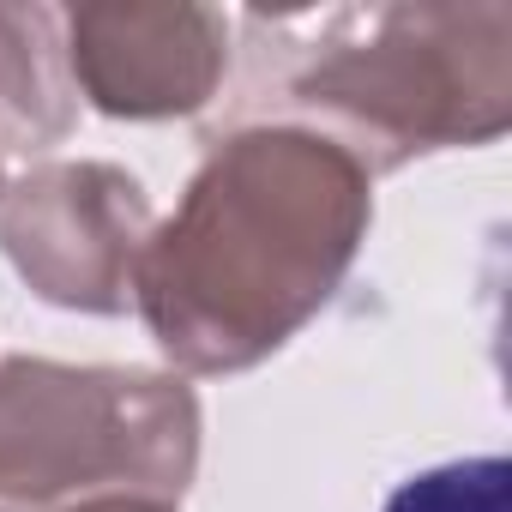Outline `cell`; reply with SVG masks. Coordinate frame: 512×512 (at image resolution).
Wrapping results in <instances>:
<instances>
[{
    "label": "cell",
    "instance_id": "6da1fadb",
    "mask_svg": "<svg viewBox=\"0 0 512 512\" xmlns=\"http://www.w3.org/2000/svg\"><path fill=\"white\" fill-rule=\"evenodd\" d=\"M374 223V175L296 121L217 133L151 229L133 308L175 374H247L344 290Z\"/></svg>",
    "mask_w": 512,
    "mask_h": 512
},
{
    "label": "cell",
    "instance_id": "7a4b0ae2",
    "mask_svg": "<svg viewBox=\"0 0 512 512\" xmlns=\"http://www.w3.org/2000/svg\"><path fill=\"white\" fill-rule=\"evenodd\" d=\"M247 121H296L368 175L512 127L506 0H374L320 13H247Z\"/></svg>",
    "mask_w": 512,
    "mask_h": 512
},
{
    "label": "cell",
    "instance_id": "3957f363",
    "mask_svg": "<svg viewBox=\"0 0 512 512\" xmlns=\"http://www.w3.org/2000/svg\"><path fill=\"white\" fill-rule=\"evenodd\" d=\"M199 434L181 374L0 356V500L19 512L85 494L181 500L199 476Z\"/></svg>",
    "mask_w": 512,
    "mask_h": 512
},
{
    "label": "cell",
    "instance_id": "277c9868",
    "mask_svg": "<svg viewBox=\"0 0 512 512\" xmlns=\"http://www.w3.org/2000/svg\"><path fill=\"white\" fill-rule=\"evenodd\" d=\"M157 217L121 163H37L0 193V253L37 302L67 314H127Z\"/></svg>",
    "mask_w": 512,
    "mask_h": 512
},
{
    "label": "cell",
    "instance_id": "5b68a950",
    "mask_svg": "<svg viewBox=\"0 0 512 512\" xmlns=\"http://www.w3.org/2000/svg\"><path fill=\"white\" fill-rule=\"evenodd\" d=\"M61 31L73 91L109 121L199 115L229 73V19L193 0H97Z\"/></svg>",
    "mask_w": 512,
    "mask_h": 512
},
{
    "label": "cell",
    "instance_id": "8992f818",
    "mask_svg": "<svg viewBox=\"0 0 512 512\" xmlns=\"http://www.w3.org/2000/svg\"><path fill=\"white\" fill-rule=\"evenodd\" d=\"M79 127L61 7H0V151H49Z\"/></svg>",
    "mask_w": 512,
    "mask_h": 512
},
{
    "label": "cell",
    "instance_id": "52a82bcc",
    "mask_svg": "<svg viewBox=\"0 0 512 512\" xmlns=\"http://www.w3.org/2000/svg\"><path fill=\"white\" fill-rule=\"evenodd\" d=\"M380 512H512V464L506 458H452L416 470L392 488Z\"/></svg>",
    "mask_w": 512,
    "mask_h": 512
},
{
    "label": "cell",
    "instance_id": "ba28073f",
    "mask_svg": "<svg viewBox=\"0 0 512 512\" xmlns=\"http://www.w3.org/2000/svg\"><path fill=\"white\" fill-rule=\"evenodd\" d=\"M31 512H175V500H157V494H85V500L31 506Z\"/></svg>",
    "mask_w": 512,
    "mask_h": 512
},
{
    "label": "cell",
    "instance_id": "9c48e42d",
    "mask_svg": "<svg viewBox=\"0 0 512 512\" xmlns=\"http://www.w3.org/2000/svg\"><path fill=\"white\" fill-rule=\"evenodd\" d=\"M0 193H7V175H0Z\"/></svg>",
    "mask_w": 512,
    "mask_h": 512
}]
</instances>
